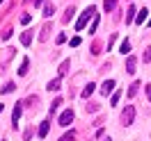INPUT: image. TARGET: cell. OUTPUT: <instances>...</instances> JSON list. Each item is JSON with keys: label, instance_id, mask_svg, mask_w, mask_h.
<instances>
[{"label": "cell", "instance_id": "9c48e42d", "mask_svg": "<svg viewBox=\"0 0 151 141\" xmlns=\"http://www.w3.org/2000/svg\"><path fill=\"white\" fill-rule=\"evenodd\" d=\"M53 14H55V5H53V2H46V5H44V16L50 18Z\"/></svg>", "mask_w": 151, "mask_h": 141}, {"label": "cell", "instance_id": "5bb4252c", "mask_svg": "<svg viewBox=\"0 0 151 141\" xmlns=\"http://www.w3.org/2000/svg\"><path fill=\"white\" fill-rule=\"evenodd\" d=\"M69 66H71V62H69V59H66V62H62V66H60V77L69 73Z\"/></svg>", "mask_w": 151, "mask_h": 141}, {"label": "cell", "instance_id": "44dd1931", "mask_svg": "<svg viewBox=\"0 0 151 141\" xmlns=\"http://www.w3.org/2000/svg\"><path fill=\"white\" fill-rule=\"evenodd\" d=\"M14 89H16V84H14V82H7V84L2 86V94H12Z\"/></svg>", "mask_w": 151, "mask_h": 141}, {"label": "cell", "instance_id": "d590c367", "mask_svg": "<svg viewBox=\"0 0 151 141\" xmlns=\"http://www.w3.org/2000/svg\"><path fill=\"white\" fill-rule=\"evenodd\" d=\"M149 28H151V18H149Z\"/></svg>", "mask_w": 151, "mask_h": 141}, {"label": "cell", "instance_id": "3957f363", "mask_svg": "<svg viewBox=\"0 0 151 141\" xmlns=\"http://www.w3.org/2000/svg\"><path fill=\"white\" fill-rule=\"evenodd\" d=\"M71 121H73V109H66V112H62L60 114V125H62V128H69V125H71Z\"/></svg>", "mask_w": 151, "mask_h": 141}, {"label": "cell", "instance_id": "277c9868", "mask_svg": "<svg viewBox=\"0 0 151 141\" xmlns=\"http://www.w3.org/2000/svg\"><path fill=\"white\" fill-rule=\"evenodd\" d=\"M21 112H23V103H16L14 112H12V121H14V128H16V123H19V118H21Z\"/></svg>", "mask_w": 151, "mask_h": 141}, {"label": "cell", "instance_id": "ac0fdd59", "mask_svg": "<svg viewBox=\"0 0 151 141\" xmlns=\"http://www.w3.org/2000/svg\"><path fill=\"white\" fill-rule=\"evenodd\" d=\"M28 68H30V62H28V59H23V64H21V68H19V75H25Z\"/></svg>", "mask_w": 151, "mask_h": 141}, {"label": "cell", "instance_id": "30bf717a", "mask_svg": "<svg viewBox=\"0 0 151 141\" xmlns=\"http://www.w3.org/2000/svg\"><path fill=\"white\" fill-rule=\"evenodd\" d=\"M147 14H149V11H147V7H144L140 14H135V23H140V25H142V23L147 21Z\"/></svg>", "mask_w": 151, "mask_h": 141}, {"label": "cell", "instance_id": "7c38bea8", "mask_svg": "<svg viewBox=\"0 0 151 141\" xmlns=\"http://www.w3.org/2000/svg\"><path fill=\"white\" fill-rule=\"evenodd\" d=\"M30 41H32V32H23V34H21V43H23V46H30Z\"/></svg>", "mask_w": 151, "mask_h": 141}, {"label": "cell", "instance_id": "4316f807", "mask_svg": "<svg viewBox=\"0 0 151 141\" xmlns=\"http://www.w3.org/2000/svg\"><path fill=\"white\" fill-rule=\"evenodd\" d=\"M119 98H122V94L117 91V94H112V98H110V103H112V105H117V103H119Z\"/></svg>", "mask_w": 151, "mask_h": 141}, {"label": "cell", "instance_id": "7402d4cb", "mask_svg": "<svg viewBox=\"0 0 151 141\" xmlns=\"http://www.w3.org/2000/svg\"><path fill=\"white\" fill-rule=\"evenodd\" d=\"M48 32H50V25H46V28L41 30V34H39V39H41V41H46V39H48Z\"/></svg>", "mask_w": 151, "mask_h": 141}, {"label": "cell", "instance_id": "f1b7e54d", "mask_svg": "<svg viewBox=\"0 0 151 141\" xmlns=\"http://www.w3.org/2000/svg\"><path fill=\"white\" fill-rule=\"evenodd\" d=\"M144 62H151V46L147 48V52H144Z\"/></svg>", "mask_w": 151, "mask_h": 141}, {"label": "cell", "instance_id": "52a82bcc", "mask_svg": "<svg viewBox=\"0 0 151 141\" xmlns=\"http://www.w3.org/2000/svg\"><path fill=\"white\" fill-rule=\"evenodd\" d=\"M112 89H114V80H105L103 86H101V94L108 96V94H112Z\"/></svg>", "mask_w": 151, "mask_h": 141}, {"label": "cell", "instance_id": "6da1fadb", "mask_svg": "<svg viewBox=\"0 0 151 141\" xmlns=\"http://www.w3.org/2000/svg\"><path fill=\"white\" fill-rule=\"evenodd\" d=\"M94 14H96V7H94V5H89V7H87V9L83 11V14H80V18H78V23H76V32H83V28L87 25V21L92 18Z\"/></svg>", "mask_w": 151, "mask_h": 141}, {"label": "cell", "instance_id": "f546056e", "mask_svg": "<svg viewBox=\"0 0 151 141\" xmlns=\"http://www.w3.org/2000/svg\"><path fill=\"white\" fill-rule=\"evenodd\" d=\"M9 37H12V30L7 28V30H5V32H2V39H5V41H7V39H9Z\"/></svg>", "mask_w": 151, "mask_h": 141}, {"label": "cell", "instance_id": "e575fe53", "mask_svg": "<svg viewBox=\"0 0 151 141\" xmlns=\"http://www.w3.org/2000/svg\"><path fill=\"white\" fill-rule=\"evenodd\" d=\"M103 141H112V139H110V137H108V139H103Z\"/></svg>", "mask_w": 151, "mask_h": 141}, {"label": "cell", "instance_id": "d6986e66", "mask_svg": "<svg viewBox=\"0 0 151 141\" xmlns=\"http://www.w3.org/2000/svg\"><path fill=\"white\" fill-rule=\"evenodd\" d=\"M71 16H73V7H66V14L62 16V23H69V21H71Z\"/></svg>", "mask_w": 151, "mask_h": 141}, {"label": "cell", "instance_id": "7a4b0ae2", "mask_svg": "<svg viewBox=\"0 0 151 141\" xmlns=\"http://www.w3.org/2000/svg\"><path fill=\"white\" fill-rule=\"evenodd\" d=\"M133 118H135V109H133V105H126V109L122 112V123L124 125H131Z\"/></svg>", "mask_w": 151, "mask_h": 141}, {"label": "cell", "instance_id": "5b68a950", "mask_svg": "<svg viewBox=\"0 0 151 141\" xmlns=\"http://www.w3.org/2000/svg\"><path fill=\"white\" fill-rule=\"evenodd\" d=\"M48 130H50V121H41V125H39V139H46Z\"/></svg>", "mask_w": 151, "mask_h": 141}, {"label": "cell", "instance_id": "9a60e30c", "mask_svg": "<svg viewBox=\"0 0 151 141\" xmlns=\"http://www.w3.org/2000/svg\"><path fill=\"white\" fill-rule=\"evenodd\" d=\"M137 89H140V82H133V84H131V89H128V98H135Z\"/></svg>", "mask_w": 151, "mask_h": 141}, {"label": "cell", "instance_id": "8992f818", "mask_svg": "<svg viewBox=\"0 0 151 141\" xmlns=\"http://www.w3.org/2000/svg\"><path fill=\"white\" fill-rule=\"evenodd\" d=\"M135 66H137V59L131 55L128 59H126V73H131V75H133V73H135Z\"/></svg>", "mask_w": 151, "mask_h": 141}, {"label": "cell", "instance_id": "d6a6232c", "mask_svg": "<svg viewBox=\"0 0 151 141\" xmlns=\"http://www.w3.org/2000/svg\"><path fill=\"white\" fill-rule=\"evenodd\" d=\"M147 98L151 100V84H147Z\"/></svg>", "mask_w": 151, "mask_h": 141}, {"label": "cell", "instance_id": "603a6c76", "mask_svg": "<svg viewBox=\"0 0 151 141\" xmlns=\"http://www.w3.org/2000/svg\"><path fill=\"white\" fill-rule=\"evenodd\" d=\"M73 139H76V134H73V130H71V132H66V134H64L60 141H73Z\"/></svg>", "mask_w": 151, "mask_h": 141}, {"label": "cell", "instance_id": "83f0119b", "mask_svg": "<svg viewBox=\"0 0 151 141\" xmlns=\"http://www.w3.org/2000/svg\"><path fill=\"white\" fill-rule=\"evenodd\" d=\"M80 46V37H73L71 39V48H78Z\"/></svg>", "mask_w": 151, "mask_h": 141}, {"label": "cell", "instance_id": "1f68e13d", "mask_svg": "<svg viewBox=\"0 0 151 141\" xmlns=\"http://www.w3.org/2000/svg\"><path fill=\"white\" fill-rule=\"evenodd\" d=\"M92 52H94V55H99V52H101V46H99V43H94V46H92Z\"/></svg>", "mask_w": 151, "mask_h": 141}, {"label": "cell", "instance_id": "e0dca14e", "mask_svg": "<svg viewBox=\"0 0 151 141\" xmlns=\"http://www.w3.org/2000/svg\"><path fill=\"white\" fill-rule=\"evenodd\" d=\"M119 52L128 55V52H131V43H128V41H122V46H119Z\"/></svg>", "mask_w": 151, "mask_h": 141}, {"label": "cell", "instance_id": "4dcf8cb0", "mask_svg": "<svg viewBox=\"0 0 151 141\" xmlns=\"http://www.w3.org/2000/svg\"><path fill=\"white\" fill-rule=\"evenodd\" d=\"M55 41H57V43H64V41H66V34H57Z\"/></svg>", "mask_w": 151, "mask_h": 141}, {"label": "cell", "instance_id": "484cf974", "mask_svg": "<svg viewBox=\"0 0 151 141\" xmlns=\"http://www.w3.org/2000/svg\"><path fill=\"white\" fill-rule=\"evenodd\" d=\"M30 21H32V16H30V14H23V16H21V23H23V25H28Z\"/></svg>", "mask_w": 151, "mask_h": 141}, {"label": "cell", "instance_id": "2e32d148", "mask_svg": "<svg viewBox=\"0 0 151 141\" xmlns=\"http://www.w3.org/2000/svg\"><path fill=\"white\" fill-rule=\"evenodd\" d=\"M135 14H137V11H135V7H128V14H126V23H133V21H135Z\"/></svg>", "mask_w": 151, "mask_h": 141}, {"label": "cell", "instance_id": "ba28073f", "mask_svg": "<svg viewBox=\"0 0 151 141\" xmlns=\"http://www.w3.org/2000/svg\"><path fill=\"white\" fill-rule=\"evenodd\" d=\"M60 84H62V77H55V80H50V82H48L46 89H48V91H60V89H62Z\"/></svg>", "mask_w": 151, "mask_h": 141}, {"label": "cell", "instance_id": "ffe728a7", "mask_svg": "<svg viewBox=\"0 0 151 141\" xmlns=\"http://www.w3.org/2000/svg\"><path fill=\"white\" fill-rule=\"evenodd\" d=\"M60 105H62V100H60V98H55V100H53V105H50V114H57Z\"/></svg>", "mask_w": 151, "mask_h": 141}, {"label": "cell", "instance_id": "8d00e7d4", "mask_svg": "<svg viewBox=\"0 0 151 141\" xmlns=\"http://www.w3.org/2000/svg\"><path fill=\"white\" fill-rule=\"evenodd\" d=\"M0 5H2V0H0Z\"/></svg>", "mask_w": 151, "mask_h": 141}, {"label": "cell", "instance_id": "836d02e7", "mask_svg": "<svg viewBox=\"0 0 151 141\" xmlns=\"http://www.w3.org/2000/svg\"><path fill=\"white\" fill-rule=\"evenodd\" d=\"M2 109H5V107H2V105H0V114H2Z\"/></svg>", "mask_w": 151, "mask_h": 141}, {"label": "cell", "instance_id": "8fae6325", "mask_svg": "<svg viewBox=\"0 0 151 141\" xmlns=\"http://www.w3.org/2000/svg\"><path fill=\"white\" fill-rule=\"evenodd\" d=\"M94 86H96V84H92V82H89V84L83 89V94H80V96H83V98H89V96L94 94Z\"/></svg>", "mask_w": 151, "mask_h": 141}, {"label": "cell", "instance_id": "4fadbf2b", "mask_svg": "<svg viewBox=\"0 0 151 141\" xmlns=\"http://www.w3.org/2000/svg\"><path fill=\"white\" fill-rule=\"evenodd\" d=\"M114 7H117V0H105V2H103V9L105 11H112Z\"/></svg>", "mask_w": 151, "mask_h": 141}, {"label": "cell", "instance_id": "d4e9b609", "mask_svg": "<svg viewBox=\"0 0 151 141\" xmlns=\"http://www.w3.org/2000/svg\"><path fill=\"white\" fill-rule=\"evenodd\" d=\"M87 112H92V114L99 112V105H96V103H89V105H87Z\"/></svg>", "mask_w": 151, "mask_h": 141}, {"label": "cell", "instance_id": "cb8c5ba5", "mask_svg": "<svg viewBox=\"0 0 151 141\" xmlns=\"http://www.w3.org/2000/svg\"><path fill=\"white\" fill-rule=\"evenodd\" d=\"M96 25H99V16L94 14V23H92V28H89V34H94V32H96Z\"/></svg>", "mask_w": 151, "mask_h": 141}]
</instances>
